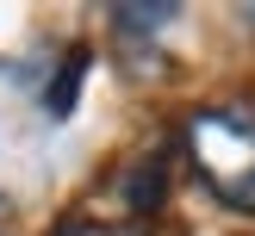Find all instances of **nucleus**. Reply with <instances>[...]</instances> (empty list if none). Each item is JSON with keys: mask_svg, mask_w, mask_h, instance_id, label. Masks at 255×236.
<instances>
[{"mask_svg": "<svg viewBox=\"0 0 255 236\" xmlns=\"http://www.w3.org/2000/svg\"><path fill=\"white\" fill-rule=\"evenodd\" d=\"M81 81H87V50H69V56L56 62V75H50V87H44V112H50V118H69V112H75Z\"/></svg>", "mask_w": 255, "mask_h": 236, "instance_id": "f03ea898", "label": "nucleus"}, {"mask_svg": "<svg viewBox=\"0 0 255 236\" xmlns=\"http://www.w3.org/2000/svg\"><path fill=\"white\" fill-rule=\"evenodd\" d=\"M6 230H12V199L0 193V236H6Z\"/></svg>", "mask_w": 255, "mask_h": 236, "instance_id": "423d86ee", "label": "nucleus"}, {"mask_svg": "<svg viewBox=\"0 0 255 236\" xmlns=\"http://www.w3.org/2000/svg\"><path fill=\"white\" fill-rule=\"evenodd\" d=\"M50 236H137L131 224H100V218H69V224H56Z\"/></svg>", "mask_w": 255, "mask_h": 236, "instance_id": "39448f33", "label": "nucleus"}, {"mask_svg": "<svg viewBox=\"0 0 255 236\" xmlns=\"http://www.w3.org/2000/svg\"><path fill=\"white\" fill-rule=\"evenodd\" d=\"M162 193H168V161L162 156H143L131 174H125V205L131 211H156Z\"/></svg>", "mask_w": 255, "mask_h": 236, "instance_id": "7ed1b4c3", "label": "nucleus"}, {"mask_svg": "<svg viewBox=\"0 0 255 236\" xmlns=\"http://www.w3.org/2000/svg\"><path fill=\"white\" fill-rule=\"evenodd\" d=\"M168 19H174V6H119V12H112L119 31H162Z\"/></svg>", "mask_w": 255, "mask_h": 236, "instance_id": "20e7f679", "label": "nucleus"}, {"mask_svg": "<svg viewBox=\"0 0 255 236\" xmlns=\"http://www.w3.org/2000/svg\"><path fill=\"white\" fill-rule=\"evenodd\" d=\"M193 174L237 211H255V106H206L187 118Z\"/></svg>", "mask_w": 255, "mask_h": 236, "instance_id": "f257e3e1", "label": "nucleus"}]
</instances>
